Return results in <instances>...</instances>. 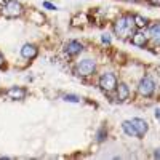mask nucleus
I'll return each instance as SVG.
<instances>
[{
    "label": "nucleus",
    "mask_w": 160,
    "mask_h": 160,
    "mask_svg": "<svg viewBox=\"0 0 160 160\" xmlns=\"http://www.w3.org/2000/svg\"><path fill=\"white\" fill-rule=\"evenodd\" d=\"M148 38H149V35H146L144 32H136L131 37V43L135 47H144L148 43Z\"/></svg>",
    "instance_id": "10"
},
{
    "label": "nucleus",
    "mask_w": 160,
    "mask_h": 160,
    "mask_svg": "<svg viewBox=\"0 0 160 160\" xmlns=\"http://www.w3.org/2000/svg\"><path fill=\"white\" fill-rule=\"evenodd\" d=\"M37 55H38V48L35 45H32V43H26L21 48V56L26 58V59H34Z\"/></svg>",
    "instance_id": "7"
},
{
    "label": "nucleus",
    "mask_w": 160,
    "mask_h": 160,
    "mask_svg": "<svg viewBox=\"0 0 160 160\" xmlns=\"http://www.w3.org/2000/svg\"><path fill=\"white\" fill-rule=\"evenodd\" d=\"M149 37L155 43H160V22H155L149 28Z\"/></svg>",
    "instance_id": "12"
},
{
    "label": "nucleus",
    "mask_w": 160,
    "mask_h": 160,
    "mask_svg": "<svg viewBox=\"0 0 160 160\" xmlns=\"http://www.w3.org/2000/svg\"><path fill=\"white\" fill-rule=\"evenodd\" d=\"M154 157H155V158H160V149H157V151L154 152Z\"/></svg>",
    "instance_id": "21"
},
{
    "label": "nucleus",
    "mask_w": 160,
    "mask_h": 160,
    "mask_svg": "<svg viewBox=\"0 0 160 160\" xmlns=\"http://www.w3.org/2000/svg\"><path fill=\"white\" fill-rule=\"evenodd\" d=\"M3 62H5V61H3V56L0 55V68H2V66H3Z\"/></svg>",
    "instance_id": "22"
},
{
    "label": "nucleus",
    "mask_w": 160,
    "mask_h": 160,
    "mask_svg": "<svg viewBox=\"0 0 160 160\" xmlns=\"http://www.w3.org/2000/svg\"><path fill=\"white\" fill-rule=\"evenodd\" d=\"M82 50H83L82 43L77 42V40H71V42H68V43H66V47H64V51L68 53V55H71V56L78 55V53L82 51Z\"/></svg>",
    "instance_id": "8"
},
{
    "label": "nucleus",
    "mask_w": 160,
    "mask_h": 160,
    "mask_svg": "<svg viewBox=\"0 0 160 160\" xmlns=\"http://www.w3.org/2000/svg\"><path fill=\"white\" fill-rule=\"evenodd\" d=\"M43 7L48 8V10H56V7H55V5H51L50 2H43Z\"/></svg>",
    "instance_id": "18"
},
{
    "label": "nucleus",
    "mask_w": 160,
    "mask_h": 160,
    "mask_svg": "<svg viewBox=\"0 0 160 160\" xmlns=\"http://www.w3.org/2000/svg\"><path fill=\"white\" fill-rule=\"evenodd\" d=\"M64 99L69 101V102H80V98H78L77 95H66Z\"/></svg>",
    "instance_id": "15"
},
{
    "label": "nucleus",
    "mask_w": 160,
    "mask_h": 160,
    "mask_svg": "<svg viewBox=\"0 0 160 160\" xmlns=\"http://www.w3.org/2000/svg\"><path fill=\"white\" fill-rule=\"evenodd\" d=\"M135 26H136V28H146V26H148V19L139 16V15H136L135 16Z\"/></svg>",
    "instance_id": "14"
},
{
    "label": "nucleus",
    "mask_w": 160,
    "mask_h": 160,
    "mask_svg": "<svg viewBox=\"0 0 160 160\" xmlns=\"http://www.w3.org/2000/svg\"><path fill=\"white\" fill-rule=\"evenodd\" d=\"M155 118L160 122V109H157V111H155Z\"/></svg>",
    "instance_id": "20"
},
{
    "label": "nucleus",
    "mask_w": 160,
    "mask_h": 160,
    "mask_svg": "<svg viewBox=\"0 0 160 160\" xmlns=\"http://www.w3.org/2000/svg\"><path fill=\"white\" fill-rule=\"evenodd\" d=\"M148 2L151 5H154V7H160V0H148Z\"/></svg>",
    "instance_id": "19"
},
{
    "label": "nucleus",
    "mask_w": 160,
    "mask_h": 160,
    "mask_svg": "<svg viewBox=\"0 0 160 160\" xmlns=\"http://www.w3.org/2000/svg\"><path fill=\"white\" fill-rule=\"evenodd\" d=\"M125 2H131V3H136V2H139V0H125Z\"/></svg>",
    "instance_id": "23"
},
{
    "label": "nucleus",
    "mask_w": 160,
    "mask_h": 160,
    "mask_svg": "<svg viewBox=\"0 0 160 160\" xmlns=\"http://www.w3.org/2000/svg\"><path fill=\"white\" fill-rule=\"evenodd\" d=\"M101 38H102V42H104V43H111V37H109V34H102Z\"/></svg>",
    "instance_id": "17"
},
{
    "label": "nucleus",
    "mask_w": 160,
    "mask_h": 160,
    "mask_svg": "<svg viewBox=\"0 0 160 160\" xmlns=\"http://www.w3.org/2000/svg\"><path fill=\"white\" fill-rule=\"evenodd\" d=\"M95 69H96L95 61H91V59H82V61L77 64L75 72H77V75L88 77V75H91L93 72H95Z\"/></svg>",
    "instance_id": "4"
},
{
    "label": "nucleus",
    "mask_w": 160,
    "mask_h": 160,
    "mask_svg": "<svg viewBox=\"0 0 160 160\" xmlns=\"http://www.w3.org/2000/svg\"><path fill=\"white\" fill-rule=\"evenodd\" d=\"M2 13L8 18H16L22 15V5L16 0H5L2 3Z\"/></svg>",
    "instance_id": "2"
},
{
    "label": "nucleus",
    "mask_w": 160,
    "mask_h": 160,
    "mask_svg": "<svg viewBox=\"0 0 160 160\" xmlns=\"http://www.w3.org/2000/svg\"><path fill=\"white\" fill-rule=\"evenodd\" d=\"M155 91V83L151 77H144L139 85H138V93L141 96H151L152 93Z\"/></svg>",
    "instance_id": "5"
},
{
    "label": "nucleus",
    "mask_w": 160,
    "mask_h": 160,
    "mask_svg": "<svg viewBox=\"0 0 160 160\" xmlns=\"http://www.w3.org/2000/svg\"><path fill=\"white\" fill-rule=\"evenodd\" d=\"M122 128H123V131L127 133L128 136H136L135 127H133V123L130 122V120H128V122H123V123H122Z\"/></svg>",
    "instance_id": "13"
},
{
    "label": "nucleus",
    "mask_w": 160,
    "mask_h": 160,
    "mask_svg": "<svg viewBox=\"0 0 160 160\" xmlns=\"http://www.w3.org/2000/svg\"><path fill=\"white\" fill-rule=\"evenodd\" d=\"M96 136H98V141H99V142H101V141H104V138H106V130H104V128H101V130L98 131V135H96Z\"/></svg>",
    "instance_id": "16"
},
{
    "label": "nucleus",
    "mask_w": 160,
    "mask_h": 160,
    "mask_svg": "<svg viewBox=\"0 0 160 160\" xmlns=\"http://www.w3.org/2000/svg\"><path fill=\"white\" fill-rule=\"evenodd\" d=\"M7 96L11 98V99H24L26 98V90L21 88V87H11L7 91Z\"/></svg>",
    "instance_id": "9"
},
{
    "label": "nucleus",
    "mask_w": 160,
    "mask_h": 160,
    "mask_svg": "<svg viewBox=\"0 0 160 160\" xmlns=\"http://www.w3.org/2000/svg\"><path fill=\"white\" fill-rule=\"evenodd\" d=\"M99 87H101V90L106 91V93L115 90V88H117V77H115L114 74H111V72L102 74L101 78H99Z\"/></svg>",
    "instance_id": "3"
},
{
    "label": "nucleus",
    "mask_w": 160,
    "mask_h": 160,
    "mask_svg": "<svg viewBox=\"0 0 160 160\" xmlns=\"http://www.w3.org/2000/svg\"><path fill=\"white\" fill-rule=\"evenodd\" d=\"M135 28H136L135 26V16H130V15H125L122 18H118L114 22V32L120 38H127L128 35H133Z\"/></svg>",
    "instance_id": "1"
},
{
    "label": "nucleus",
    "mask_w": 160,
    "mask_h": 160,
    "mask_svg": "<svg viewBox=\"0 0 160 160\" xmlns=\"http://www.w3.org/2000/svg\"><path fill=\"white\" fill-rule=\"evenodd\" d=\"M130 96V88L125 83H118L117 87V99L118 101H127Z\"/></svg>",
    "instance_id": "11"
},
{
    "label": "nucleus",
    "mask_w": 160,
    "mask_h": 160,
    "mask_svg": "<svg viewBox=\"0 0 160 160\" xmlns=\"http://www.w3.org/2000/svg\"><path fill=\"white\" fill-rule=\"evenodd\" d=\"M130 122L133 123V127H135V131H136V136L138 138H142L146 133H148V122L142 118H131Z\"/></svg>",
    "instance_id": "6"
}]
</instances>
